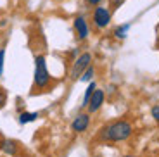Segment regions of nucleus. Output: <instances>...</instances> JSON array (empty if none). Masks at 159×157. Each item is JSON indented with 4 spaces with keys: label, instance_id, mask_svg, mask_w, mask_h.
I'll use <instances>...</instances> for the list:
<instances>
[{
    "label": "nucleus",
    "instance_id": "nucleus-11",
    "mask_svg": "<svg viewBox=\"0 0 159 157\" xmlns=\"http://www.w3.org/2000/svg\"><path fill=\"white\" fill-rule=\"evenodd\" d=\"M93 74H95V69H93V66H88L87 69L83 71V74L80 76V81H83V83H88V81H92V78H93Z\"/></svg>",
    "mask_w": 159,
    "mask_h": 157
},
{
    "label": "nucleus",
    "instance_id": "nucleus-3",
    "mask_svg": "<svg viewBox=\"0 0 159 157\" xmlns=\"http://www.w3.org/2000/svg\"><path fill=\"white\" fill-rule=\"evenodd\" d=\"M90 62H92V55L88 54V52H83L81 55H78L76 61H75V64H73L71 78L73 79H80V76L83 74V71L90 66Z\"/></svg>",
    "mask_w": 159,
    "mask_h": 157
},
{
    "label": "nucleus",
    "instance_id": "nucleus-14",
    "mask_svg": "<svg viewBox=\"0 0 159 157\" xmlns=\"http://www.w3.org/2000/svg\"><path fill=\"white\" fill-rule=\"evenodd\" d=\"M151 114H152V118H154L156 121L159 123V105H154V107H152V109H151Z\"/></svg>",
    "mask_w": 159,
    "mask_h": 157
},
{
    "label": "nucleus",
    "instance_id": "nucleus-2",
    "mask_svg": "<svg viewBox=\"0 0 159 157\" xmlns=\"http://www.w3.org/2000/svg\"><path fill=\"white\" fill-rule=\"evenodd\" d=\"M50 83V74L47 69L43 55H38L35 59V87L36 88H45Z\"/></svg>",
    "mask_w": 159,
    "mask_h": 157
},
{
    "label": "nucleus",
    "instance_id": "nucleus-7",
    "mask_svg": "<svg viewBox=\"0 0 159 157\" xmlns=\"http://www.w3.org/2000/svg\"><path fill=\"white\" fill-rule=\"evenodd\" d=\"M104 97H106L104 92L95 88V92H93L92 97H90V102H88V110H90V112H97V110L100 109V105L104 104Z\"/></svg>",
    "mask_w": 159,
    "mask_h": 157
},
{
    "label": "nucleus",
    "instance_id": "nucleus-6",
    "mask_svg": "<svg viewBox=\"0 0 159 157\" xmlns=\"http://www.w3.org/2000/svg\"><path fill=\"white\" fill-rule=\"evenodd\" d=\"M88 124H90V116H88V114H78V116L73 119L71 128H73V131H76V133H83V131L88 128Z\"/></svg>",
    "mask_w": 159,
    "mask_h": 157
},
{
    "label": "nucleus",
    "instance_id": "nucleus-12",
    "mask_svg": "<svg viewBox=\"0 0 159 157\" xmlns=\"http://www.w3.org/2000/svg\"><path fill=\"white\" fill-rule=\"evenodd\" d=\"M95 92V83H90L87 88V92H85V97H83V102H81V107H88V102H90V97L92 93Z\"/></svg>",
    "mask_w": 159,
    "mask_h": 157
},
{
    "label": "nucleus",
    "instance_id": "nucleus-17",
    "mask_svg": "<svg viewBox=\"0 0 159 157\" xmlns=\"http://www.w3.org/2000/svg\"><path fill=\"white\" fill-rule=\"evenodd\" d=\"M125 157H135V155H125Z\"/></svg>",
    "mask_w": 159,
    "mask_h": 157
},
{
    "label": "nucleus",
    "instance_id": "nucleus-4",
    "mask_svg": "<svg viewBox=\"0 0 159 157\" xmlns=\"http://www.w3.org/2000/svg\"><path fill=\"white\" fill-rule=\"evenodd\" d=\"M92 19H93V24L97 28L104 29V28H107L109 23H111V12H109L107 7H95Z\"/></svg>",
    "mask_w": 159,
    "mask_h": 157
},
{
    "label": "nucleus",
    "instance_id": "nucleus-5",
    "mask_svg": "<svg viewBox=\"0 0 159 157\" xmlns=\"http://www.w3.org/2000/svg\"><path fill=\"white\" fill-rule=\"evenodd\" d=\"M75 31L78 33V38L80 40H87L88 38V33H90V29H88V23L87 19H85L83 16H78L75 17Z\"/></svg>",
    "mask_w": 159,
    "mask_h": 157
},
{
    "label": "nucleus",
    "instance_id": "nucleus-13",
    "mask_svg": "<svg viewBox=\"0 0 159 157\" xmlns=\"http://www.w3.org/2000/svg\"><path fill=\"white\" fill-rule=\"evenodd\" d=\"M4 59H5V50H0V76L4 74Z\"/></svg>",
    "mask_w": 159,
    "mask_h": 157
},
{
    "label": "nucleus",
    "instance_id": "nucleus-15",
    "mask_svg": "<svg viewBox=\"0 0 159 157\" xmlns=\"http://www.w3.org/2000/svg\"><path fill=\"white\" fill-rule=\"evenodd\" d=\"M100 2H102V0H87V4H90V5H95V7L100 4Z\"/></svg>",
    "mask_w": 159,
    "mask_h": 157
},
{
    "label": "nucleus",
    "instance_id": "nucleus-8",
    "mask_svg": "<svg viewBox=\"0 0 159 157\" xmlns=\"http://www.w3.org/2000/svg\"><path fill=\"white\" fill-rule=\"evenodd\" d=\"M0 147H2V150H4L7 155H14V154L17 152V145H16L14 140H4Z\"/></svg>",
    "mask_w": 159,
    "mask_h": 157
},
{
    "label": "nucleus",
    "instance_id": "nucleus-10",
    "mask_svg": "<svg viewBox=\"0 0 159 157\" xmlns=\"http://www.w3.org/2000/svg\"><path fill=\"white\" fill-rule=\"evenodd\" d=\"M38 118V112H23L19 116V123L21 124H28V123H33Z\"/></svg>",
    "mask_w": 159,
    "mask_h": 157
},
{
    "label": "nucleus",
    "instance_id": "nucleus-16",
    "mask_svg": "<svg viewBox=\"0 0 159 157\" xmlns=\"http://www.w3.org/2000/svg\"><path fill=\"white\" fill-rule=\"evenodd\" d=\"M123 2H125V0H114V7H119Z\"/></svg>",
    "mask_w": 159,
    "mask_h": 157
},
{
    "label": "nucleus",
    "instance_id": "nucleus-9",
    "mask_svg": "<svg viewBox=\"0 0 159 157\" xmlns=\"http://www.w3.org/2000/svg\"><path fill=\"white\" fill-rule=\"evenodd\" d=\"M130 28H131L130 23L118 26V28L114 29V36H116V38H119V40H125V38H126V35H128V31H130Z\"/></svg>",
    "mask_w": 159,
    "mask_h": 157
},
{
    "label": "nucleus",
    "instance_id": "nucleus-1",
    "mask_svg": "<svg viewBox=\"0 0 159 157\" xmlns=\"http://www.w3.org/2000/svg\"><path fill=\"white\" fill-rule=\"evenodd\" d=\"M131 133H133V128L128 121H116L112 124H109L107 128H104L102 138L109 141H123L126 138H130Z\"/></svg>",
    "mask_w": 159,
    "mask_h": 157
}]
</instances>
